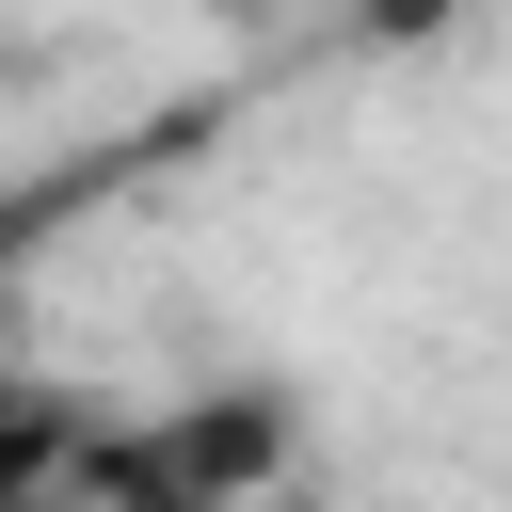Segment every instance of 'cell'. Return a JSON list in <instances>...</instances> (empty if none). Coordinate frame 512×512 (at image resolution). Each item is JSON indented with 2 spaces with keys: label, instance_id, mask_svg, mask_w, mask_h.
Here are the masks:
<instances>
[{
  "label": "cell",
  "instance_id": "cell-1",
  "mask_svg": "<svg viewBox=\"0 0 512 512\" xmlns=\"http://www.w3.org/2000/svg\"><path fill=\"white\" fill-rule=\"evenodd\" d=\"M32 224H48V192H0V304H16V272H32Z\"/></svg>",
  "mask_w": 512,
  "mask_h": 512
},
{
  "label": "cell",
  "instance_id": "cell-2",
  "mask_svg": "<svg viewBox=\"0 0 512 512\" xmlns=\"http://www.w3.org/2000/svg\"><path fill=\"white\" fill-rule=\"evenodd\" d=\"M0 16H16V0H0Z\"/></svg>",
  "mask_w": 512,
  "mask_h": 512
}]
</instances>
